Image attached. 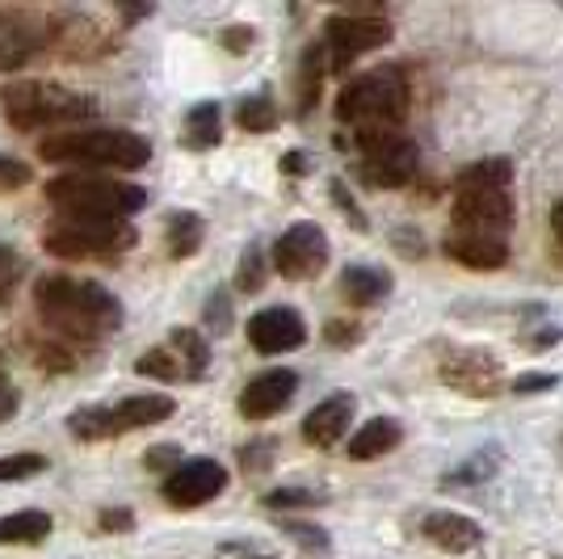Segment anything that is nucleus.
<instances>
[{"label":"nucleus","mask_w":563,"mask_h":559,"mask_svg":"<svg viewBox=\"0 0 563 559\" xmlns=\"http://www.w3.org/2000/svg\"><path fill=\"white\" fill-rule=\"evenodd\" d=\"M399 438H404V429H399V420L391 417H375L366 420L357 434L350 438V459H378V454H387V450H396Z\"/></svg>","instance_id":"20"},{"label":"nucleus","mask_w":563,"mask_h":559,"mask_svg":"<svg viewBox=\"0 0 563 559\" xmlns=\"http://www.w3.org/2000/svg\"><path fill=\"white\" fill-rule=\"evenodd\" d=\"M341 286H345V295H350L353 304H378L391 291V278L383 270H375V265H350Z\"/></svg>","instance_id":"22"},{"label":"nucleus","mask_w":563,"mask_h":559,"mask_svg":"<svg viewBox=\"0 0 563 559\" xmlns=\"http://www.w3.org/2000/svg\"><path fill=\"white\" fill-rule=\"evenodd\" d=\"M13 408H18V392H13V387L0 379V420L13 417Z\"/></svg>","instance_id":"33"},{"label":"nucleus","mask_w":563,"mask_h":559,"mask_svg":"<svg viewBox=\"0 0 563 559\" xmlns=\"http://www.w3.org/2000/svg\"><path fill=\"white\" fill-rule=\"evenodd\" d=\"M228 489V471L214 463V459H189L177 463L165 480V501L177 509H194V505H207L211 496Z\"/></svg>","instance_id":"11"},{"label":"nucleus","mask_w":563,"mask_h":559,"mask_svg":"<svg viewBox=\"0 0 563 559\" xmlns=\"http://www.w3.org/2000/svg\"><path fill=\"white\" fill-rule=\"evenodd\" d=\"M299 392V374L295 371H265L257 374L244 392H240V417L249 420H265L274 417V413H282L286 404H290V396Z\"/></svg>","instance_id":"15"},{"label":"nucleus","mask_w":563,"mask_h":559,"mask_svg":"<svg viewBox=\"0 0 563 559\" xmlns=\"http://www.w3.org/2000/svg\"><path fill=\"white\" fill-rule=\"evenodd\" d=\"M261 282H265V274H261V249H249L244 270H240V286H244V291H257Z\"/></svg>","instance_id":"31"},{"label":"nucleus","mask_w":563,"mask_h":559,"mask_svg":"<svg viewBox=\"0 0 563 559\" xmlns=\"http://www.w3.org/2000/svg\"><path fill=\"white\" fill-rule=\"evenodd\" d=\"M38 471H47V459H43V454H9V459H0V484L30 480V475H38Z\"/></svg>","instance_id":"27"},{"label":"nucleus","mask_w":563,"mask_h":559,"mask_svg":"<svg viewBox=\"0 0 563 559\" xmlns=\"http://www.w3.org/2000/svg\"><path fill=\"white\" fill-rule=\"evenodd\" d=\"M442 249H446L450 261H459L467 270H500L509 261V240H493V235L450 232Z\"/></svg>","instance_id":"18"},{"label":"nucleus","mask_w":563,"mask_h":559,"mask_svg":"<svg viewBox=\"0 0 563 559\" xmlns=\"http://www.w3.org/2000/svg\"><path fill=\"white\" fill-rule=\"evenodd\" d=\"M135 244V232L126 228V219H85V215H59L43 232V249L64 261L80 256H110Z\"/></svg>","instance_id":"7"},{"label":"nucleus","mask_w":563,"mask_h":559,"mask_svg":"<svg viewBox=\"0 0 563 559\" xmlns=\"http://www.w3.org/2000/svg\"><path fill=\"white\" fill-rule=\"evenodd\" d=\"M249 341L261 353H290L307 341V325L290 307H265L249 320Z\"/></svg>","instance_id":"14"},{"label":"nucleus","mask_w":563,"mask_h":559,"mask_svg":"<svg viewBox=\"0 0 563 559\" xmlns=\"http://www.w3.org/2000/svg\"><path fill=\"white\" fill-rule=\"evenodd\" d=\"M551 383H555V379H539V374H530V379H517L514 392H521V396H526V392H542V387H551Z\"/></svg>","instance_id":"34"},{"label":"nucleus","mask_w":563,"mask_h":559,"mask_svg":"<svg viewBox=\"0 0 563 559\" xmlns=\"http://www.w3.org/2000/svg\"><path fill=\"white\" fill-rule=\"evenodd\" d=\"M509 182H514V164L505 161V156L467 164L459 173L454 207H450L454 232L509 240V228H514V194H509Z\"/></svg>","instance_id":"1"},{"label":"nucleus","mask_w":563,"mask_h":559,"mask_svg":"<svg viewBox=\"0 0 563 559\" xmlns=\"http://www.w3.org/2000/svg\"><path fill=\"white\" fill-rule=\"evenodd\" d=\"M269 509H295V505H311V496L307 492H269V501H265Z\"/></svg>","instance_id":"32"},{"label":"nucleus","mask_w":563,"mask_h":559,"mask_svg":"<svg viewBox=\"0 0 563 559\" xmlns=\"http://www.w3.org/2000/svg\"><path fill=\"white\" fill-rule=\"evenodd\" d=\"M101 526L106 530H126L131 526V513H101Z\"/></svg>","instance_id":"35"},{"label":"nucleus","mask_w":563,"mask_h":559,"mask_svg":"<svg viewBox=\"0 0 563 559\" xmlns=\"http://www.w3.org/2000/svg\"><path fill=\"white\" fill-rule=\"evenodd\" d=\"M235 118H240V127H244V131H269V127L278 122V110H274V101H269V97H249Z\"/></svg>","instance_id":"26"},{"label":"nucleus","mask_w":563,"mask_h":559,"mask_svg":"<svg viewBox=\"0 0 563 559\" xmlns=\"http://www.w3.org/2000/svg\"><path fill=\"white\" fill-rule=\"evenodd\" d=\"M324 39H329L332 68L341 72V68H350L357 55L383 47V43L391 39V25L383 22V18H332L329 30H324Z\"/></svg>","instance_id":"12"},{"label":"nucleus","mask_w":563,"mask_h":559,"mask_svg":"<svg viewBox=\"0 0 563 559\" xmlns=\"http://www.w3.org/2000/svg\"><path fill=\"white\" fill-rule=\"evenodd\" d=\"M202 366H207V341L194 328L173 332L165 350H152L140 358V371L152 374V379H194Z\"/></svg>","instance_id":"13"},{"label":"nucleus","mask_w":563,"mask_h":559,"mask_svg":"<svg viewBox=\"0 0 563 559\" xmlns=\"http://www.w3.org/2000/svg\"><path fill=\"white\" fill-rule=\"evenodd\" d=\"M173 417V399L168 396H131L114 404V408H80L68 417V429L85 442H106V438H118L126 429H143V425H161V420Z\"/></svg>","instance_id":"8"},{"label":"nucleus","mask_w":563,"mask_h":559,"mask_svg":"<svg viewBox=\"0 0 563 559\" xmlns=\"http://www.w3.org/2000/svg\"><path fill=\"white\" fill-rule=\"evenodd\" d=\"M421 535L433 542V547H442V551H471V547H479V538H484V530L471 522V517H463V513H429L421 522Z\"/></svg>","instance_id":"19"},{"label":"nucleus","mask_w":563,"mask_h":559,"mask_svg":"<svg viewBox=\"0 0 563 559\" xmlns=\"http://www.w3.org/2000/svg\"><path fill=\"white\" fill-rule=\"evenodd\" d=\"M34 304L43 311L55 332L64 337H80L93 341L97 332L114 328L122 320V307L110 291H101L97 282H76V278H43L34 286Z\"/></svg>","instance_id":"2"},{"label":"nucleus","mask_w":563,"mask_h":559,"mask_svg":"<svg viewBox=\"0 0 563 559\" xmlns=\"http://www.w3.org/2000/svg\"><path fill=\"white\" fill-rule=\"evenodd\" d=\"M43 161L101 164V168H140L152 161V147L135 131H64L38 143Z\"/></svg>","instance_id":"5"},{"label":"nucleus","mask_w":563,"mask_h":559,"mask_svg":"<svg viewBox=\"0 0 563 559\" xmlns=\"http://www.w3.org/2000/svg\"><path fill=\"white\" fill-rule=\"evenodd\" d=\"M316 89H320V47H311L303 55V110H311V101H316Z\"/></svg>","instance_id":"29"},{"label":"nucleus","mask_w":563,"mask_h":559,"mask_svg":"<svg viewBox=\"0 0 563 559\" xmlns=\"http://www.w3.org/2000/svg\"><path fill=\"white\" fill-rule=\"evenodd\" d=\"M22 270H25L22 256L13 253V249H4V244H0V304H4V299L13 295V286L22 282Z\"/></svg>","instance_id":"28"},{"label":"nucleus","mask_w":563,"mask_h":559,"mask_svg":"<svg viewBox=\"0 0 563 559\" xmlns=\"http://www.w3.org/2000/svg\"><path fill=\"white\" fill-rule=\"evenodd\" d=\"M353 420V396H329L324 404H316L303 420V438L311 446H336L345 438V429H350Z\"/></svg>","instance_id":"17"},{"label":"nucleus","mask_w":563,"mask_h":559,"mask_svg":"<svg viewBox=\"0 0 563 559\" xmlns=\"http://www.w3.org/2000/svg\"><path fill=\"white\" fill-rule=\"evenodd\" d=\"M4 114L18 131H43V127H68L93 114V101L80 94H68L59 85L22 80L4 94Z\"/></svg>","instance_id":"6"},{"label":"nucleus","mask_w":563,"mask_h":559,"mask_svg":"<svg viewBox=\"0 0 563 559\" xmlns=\"http://www.w3.org/2000/svg\"><path fill=\"white\" fill-rule=\"evenodd\" d=\"M442 379L459 392H471V396H493L500 387V362L488 353H459L454 362H446Z\"/></svg>","instance_id":"16"},{"label":"nucleus","mask_w":563,"mask_h":559,"mask_svg":"<svg viewBox=\"0 0 563 559\" xmlns=\"http://www.w3.org/2000/svg\"><path fill=\"white\" fill-rule=\"evenodd\" d=\"M274 265H278L282 278H316L324 265H329V235L320 232L316 223H295L278 235L274 244Z\"/></svg>","instance_id":"10"},{"label":"nucleus","mask_w":563,"mask_h":559,"mask_svg":"<svg viewBox=\"0 0 563 559\" xmlns=\"http://www.w3.org/2000/svg\"><path fill=\"white\" fill-rule=\"evenodd\" d=\"M408 114V80L399 68H378L350 80L336 97V118L350 122L357 140L391 135Z\"/></svg>","instance_id":"3"},{"label":"nucleus","mask_w":563,"mask_h":559,"mask_svg":"<svg viewBox=\"0 0 563 559\" xmlns=\"http://www.w3.org/2000/svg\"><path fill=\"white\" fill-rule=\"evenodd\" d=\"M34 47H38V34L25 22H18V18L0 13V72L22 68L25 59L34 55Z\"/></svg>","instance_id":"21"},{"label":"nucleus","mask_w":563,"mask_h":559,"mask_svg":"<svg viewBox=\"0 0 563 559\" xmlns=\"http://www.w3.org/2000/svg\"><path fill=\"white\" fill-rule=\"evenodd\" d=\"M47 535H51V517L38 509L0 517V542H38V538H47Z\"/></svg>","instance_id":"23"},{"label":"nucleus","mask_w":563,"mask_h":559,"mask_svg":"<svg viewBox=\"0 0 563 559\" xmlns=\"http://www.w3.org/2000/svg\"><path fill=\"white\" fill-rule=\"evenodd\" d=\"M362 147V177L378 189H399L408 186L412 177H417V143L408 140V135H371V140H357Z\"/></svg>","instance_id":"9"},{"label":"nucleus","mask_w":563,"mask_h":559,"mask_svg":"<svg viewBox=\"0 0 563 559\" xmlns=\"http://www.w3.org/2000/svg\"><path fill=\"white\" fill-rule=\"evenodd\" d=\"M47 198L59 215H85V219H126L147 207V189L114 177H89V173H68L47 186Z\"/></svg>","instance_id":"4"},{"label":"nucleus","mask_w":563,"mask_h":559,"mask_svg":"<svg viewBox=\"0 0 563 559\" xmlns=\"http://www.w3.org/2000/svg\"><path fill=\"white\" fill-rule=\"evenodd\" d=\"M198 244H202V223L194 215H173L168 219V253L189 256Z\"/></svg>","instance_id":"24"},{"label":"nucleus","mask_w":563,"mask_h":559,"mask_svg":"<svg viewBox=\"0 0 563 559\" xmlns=\"http://www.w3.org/2000/svg\"><path fill=\"white\" fill-rule=\"evenodd\" d=\"M189 143L194 147L219 143V106L214 101H202L198 110H189Z\"/></svg>","instance_id":"25"},{"label":"nucleus","mask_w":563,"mask_h":559,"mask_svg":"<svg viewBox=\"0 0 563 559\" xmlns=\"http://www.w3.org/2000/svg\"><path fill=\"white\" fill-rule=\"evenodd\" d=\"M30 182V168L22 161H9V156H0V194L4 189H22Z\"/></svg>","instance_id":"30"},{"label":"nucleus","mask_w":563,"mask_h":559,"mask_svg":"<svg viewBox=\"0 0 563 559\" xmlns=\"http://www.w3.org/2000/svg\"><path fill=\"white\" fill-rule=\"evenodd\" d=\"M551 235H555V244L563 249V198L551 207Z\"/></svg>","instance_id":"36"}]
</instances>
